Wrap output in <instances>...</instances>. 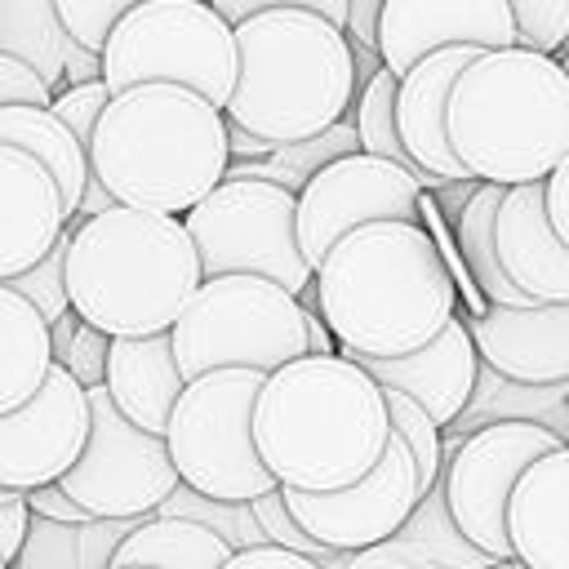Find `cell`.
Returning a JSON list of instances; mask_svg holds the SVG:
<instances>
[{
  "mask_svg": "<svg viewBox=\"0 0 569 569\" xmlns=\"http://www.w3.org/2000/svg\"><path fill=\"white\" fill-rule=\"evenodd\" d=\"M338 356H405L458 316V284L422 222L382 218L347 231L311 276Z\"/></svg>",
  "mask_w": 569,
  "mask_h": 569,
  "instance_id": "6da1fadb",
  "label": "cell"
},
{
  "mask_svg": "<svg viewBox=\"0 0 569 569\" xmlns=\"http://www.w3.org/2000/svg\"><path fill=\"white\" fill-rule=\"evenodd\" d=\"M382 387L347 356H298L271 369L253 400V445L284 489H342L387 449Z\"/></svg>",
  "mask_w": 569,
  "mask_h": 569,
  "instance_id": "7a4b0ae2",
  "label": "cell"
},
{
  "mask_svg": "<svg viewBox=\"0 0 569 569\" xmlns=\"http://www.w3.org/2000/svg\"><path fill=\"white\" fill-rule=\"evenodd\" d=\"M227 164L222 107L160 80L116 89L89 142V173L116 204L178 218L222 182Z\"/></svg>",
  "mask_w": 569,
  "mask_h": 569,
  "instance_id": "3957f363",
  "label": "cell"
},
{
  "mask_svg": "<svg viewBox=\"0 0 569 569\" xmlns=\"http://www.w3.org/2000/svg\"><path fill=\"white\" fill-rule=\"evenodd\" d=\"M445 129L476 182H542L569 151V71L525 44L480 49L449 89Z\"/></svg>",
  "mask_w": 569,
  "mask_h": 569,
  "instance_id": "277c9868",
  "label": "cell"
},
{
  "mask_svg": "<svg viewBox=\"0 0 569 569\" xmlns=\"http://www.w3.org/2000/svg\"><path fill=\"white\" fill-rule=\"evenodd\" d=\"M67 227V293L80 320L98 325L107 338L173 329L204 280L178 213L111 204Z\"/></svg>",
  "mask_w": 569,
  "mask_h": 569,
  "instance_id": "5b68a950",
  "label": "cell"
},
{
  "mask_svg": "<svg viewBox=\"0 0 569 569\" xmlns=\"http://www.w3.org/2000/svg\"><path fill=\"white\" fill-rule=\"evenodd\" d=\"M356 44L311 9L236 22V84L222 116L271 142H298L351 111Z\"/></svg>",
  "mask_w": 569,
  "mask_h": 569,
  "instance_id": "8992f818",
  "label": "cell"
},
{
  "mask_svg": "<svg viewBox=\"0 0 569 569\" xmlns=\"http://www.w3.org/2000/svg\"><path fill=\"white\" fill-rule=\"evenodd\" d=\"M169 338L182 378H200L209 369L271 373L307 356L302 298L249 271L204 276L187 298V307L178 311Z\"/></svg>",
  "mask_w": 569,
  "mask_h": 569,
  "instance_id": "52a82bcc",
  "label": "cell"
},
{
  "mask_svg": "<svg viewBox=\"0 0 569 569\" xmlns=\"http://www.w3.org/2000/svg\"><path fill=\"white\" fill-rule=\"evenodd\" d=\"M262 378V369H209L182 382L164 422V449L182 485L218 502H253L276 489V476L253 445V400Z\"/></svg>",
  "mask_w": 569,
  "mask_h": 569,
  "instance_id": "ba28073f",
  "label": "cell"
},
{
  "mask_svg": "<svg viewBox=\"0 0 569 569\" xmlns=\"http://www.w3.org/2000/svg\"><path fill=\"white\" fill-rule=\"evenodd\" d=\"M107 89L182 84L227 107L236 84V27L209 0H142L102 40Z\"/></svg>",
  "mask_w": 569,
  "mask_h": 569,
  "instance_id": "9c48e42d",
  "label": "cell"
},
{
  "mask_svg": "<svg viewBox=\"0 0 569 569\" xmlns=\"http://www.w3.org/2000/svg\"><path fill=\"white\" fill-rule=\"evenodd\" d=\"M182 227L196 244L200 276H267L289 293L311 284V262L298 244V191L267 178H222L200 196Z\"/></svg>",
  "mask_w": 569,
  "mask_h": 569,
  "instance_id": "30bf717a",
  "label": "cell"
},
{
  "mask_svg": "<svg viewBox=\"0 0 569 569\" xmlns=\"http://www.w3.org/2000/svg\"><path fill=\"white\" fill-rule=\"evenodd\" d=\"M84 396L89 436L80 445V458L62 471V489L89 516H151L178 489L164 436L129 422L107 387H89Z\"/></svg>",
  "mask_w": 569,
  "mask_h": 569,
  "instance_id": "8fae6325",
  "label": "cell"
},
{
  "mask_svg": "<svg viewBox=\"0 0 569 569\" xmlns=\"http://www.w3.org/2000/svg\"><path fill=\"white\" fill-rule=\"evenodd\" d=\"M565 445L551 427L533 418H498L476 427L471 436L453 440L449 462H440V489L458 520V529L489 551L493 560H511L507 538V498L520 480V471Z\"/></svg>",
  "mask_w": 569,
  "mask_h": 569,
  "instance_id": "7c38bea8",
  "label": "cell"
},
{
  "mask_svg": "<svg viewBox=\"0 0 569 569\" xmlns=\"http://www.w3.org/2000/svg\"><path fill=\"white\" fill-rule=\"evenodd\" d=\"M427 187L369 151H351L329 160L325 169H316L307 178V187L298 191V244L311 262V271L325 262V253L356 227L365 222H382V218H405L418 222V196Z\"/></svg>",
  "mask_w": 569,
  "mask_h": 569,
  "instance_id": "4fadbf2b",
  "label": "cell"
},
{
  "mask_svg": "<svg viewBox=\"0 0 569 569\" xmlns=\"http://www.w3.org/2000/svg\"><path fill=\"white\" fill-rule=\"evenodd\" d=\"M280 493L293 520L333 551H365L373 542H387L405 525L413 502L422 498L413 453L405 449L396 431L387 436L382 458L360 480L342 489H284L280 485Z\"/></svg>",
  "mask_w": 569,
  "mask_h": 569,
  "instance_id": "5bb4252c",
  "label": "cell"
},
{
  "mask_svg": "<svg viewBox=\"0 0 569 569\" xmlns=\"http://www.w3.org/2000/svg\"><path fill=\"white\" fill-rule=\"evenodd\" d=\"M89 436V396L84 387L53 360L40 391L18 409L0 413V489L27 493L36 485L62 480V471L80 458Z\"/></svg>",
  "mask_w": 569,
  "mask_h": 569,
  "instance_id": "9a60e30c",
  "label": "cell"
},
{
  "mask_svg": "<svg viewBox=\"0 0 569 569\" xmlns=\"http://www.w3.org/2000/svg\"><path fill=\"white\" fill-rule=\"evenodd\" d=\"M476 44L507 49L516 44V18L507 0H382L378 13V62L405 76L418 58Z\"/></svg>",
  "mask_w": 569,
  "mask_h": 569,
  "instance_id": "2e32d148",
  "label": "cell"
},
{
  "mask_svg": "<svg viewBox=\"0 0 569 569\" xmlns=\"http://www.w3.org/2000/svg\"><path fill=\"white\" fill-rule=\"evenodd\" d=\"M347 360H356L378 387L413 396L436 418V427L458 422V413L467 409L476 378H480L476 338H471L467 320H458V316H449V325L431 342H422L405 356H347Z\"/></svg>",
  "mask_w": 569,
  "mask_h": 569,
  "instance_id": "e0dca14e",
  "label": "cell"
},
{
  "mask_svg": "<svg viewBox=\"0 0 569 569\" xmlns=\"http://www.w3.org/2000/svg\"><path fill=\"white\" fill-rule=\"evenodd\" d=\"M476 44H449L436 49L427 58H418L400 84H396V124H400V142L413 156V164L440 182H471L467 164L453 156L449 147V129H445V107H449V89L462 76V67L476 58Z\"/></svg>",
  "mask_w": 569,
  "mask_h": 569,
  "instance_id": "ac0fdd59",
  "label": "cell"
},
{
  "mask_svg": "<svg viewBox=\"0 0 569 569\" xmlns=\"http://www.w3.org/2000/svg\"><path fill=\"white\" fill-rule=\"evenodd\" d=\"M493 244L516 289H525L538 302H569V244L556 236L547 218L542 182L502 187Z\"/></svg>",
  "mask_w": 569,
  "mask_h": 569,
  "instance_id": "d6986e66",
  "label": "cell"
},
{
  "mask_svg": "<svg viewBox=\"0 0 569 569\" xmlns=\"http://www.w3.org/2000/svg\"><path fill=\"white\" fill-rule=\"evenodd\" d=\"M67 231L53 173L18 147L0 142V280L36 267Z\"/></svg>",
  "mask_w": 569,
  "mask_h": 569,
  "instance_id": "ffe728a7",
  "label": "cell"
},
{
  "mask_svg": "<svg viewBox=\"0 0 569 569\" xmlns=\"http://www.w3.org/2000/svg\"><path fill=\"white\" fill-rule=\"evenodd\" d=\"M507 538L525 569H569V445L520 471L507 498Z\"/></svg>",
  "mask_w": 569,
  "mask_h": 569,
  "instance_id": "44dd1931",
  "label": "cell"
},
{
  "mask_svg": "<svg viewBox=\"0 0 569 569\" xmlns=\"http://www.w3.org/2000/svg\"><path fill=\"white\" fill-rule=\"evenodd\" d=\"M182 369L173 356V338L169 329L160 333H138V338H111L107 351V396L116 400V409L138 422L142 431L164 436L169 409L182 391Z\"/></svg>",
  "mask_w": 569,
  "mask_h": 569,
  "instance_id": "7402d4cb",
  "label": "cell"
},
{
  "mask_svg": "<svg viewBox=\"0 0 569 569\" xmlns=\"http://www.w3.org/2000/svg\"><path fill=\"white\" fill-rule=\"evenodd\" d=\"M0 142L27 151L31 160H40L58 191H62V209L67 222L76 218L80 200H84V182H89V156L76 142V133L53 116V107H36V102H9L0 107Z\"/></svg>",
  "mask_w": 569,
  "mask_h": 569,
  "instance_id": "603a6c76",
  "label": "cell"
},
{
  "mask_svg": "<svg viewBox=\"0 0 569 569\" xmlns=\"http://www.w3.org/2000/svg\"><path fill=\"white\" fill-rule=\"evenodd\" d=\"M236 547L200 525V520H187V516H142L129 538L116 547L111 565H151V569H218Z\"/></svg>",
  "mask_w": 569,
  "mask_h": 569,
  "instance_id": "cb8c5ba5",
  "label": "cell"
},
{
  "mask_svg": "<svg viewBox=\"0 0 569 569\" xmlns=\"http://www.w3.org/2000/svg\"><path fill=\"white\" fill-rule=\"evenodd\" d=\"M49 365H53V347L44 316L0 280V413L36 396Z\"/></svg>",
  "mask_w": 569,
  "mask_h": 569,
  "instance_id": "d4e9b609",
  "label": "cell"
},
{
  "mask_svg": "<svg viewBox=\"0 0 569 569\" xmlns=\"http://www.w3.org/2000/svg\"><path fill=\"white\" fill-rule=\"evenodd\" d=\"M498 200H502V187L498 182H471V196L462 200V213L453 222V244L462 253L467 276L485 293V302H498V307H538V298H529L525 289H516L511 276L498 262V244H493Z\"/></svg>",
  "mask_w": 569,
  "mask_h": 569,
  "instance_id": "484cf974",
  "label": "cell"
},
{
  "mask_svg": "<svg viewBox=\"0 0 569 569\" xmlns=\"http://www.w3.org/2000/svg\"><path fill=\"white\" fill-rule=\"evenodd\" d=\"M391 547H400L405 556H418V560H436L445 569H493L502 560H493L489 551H480L453 520L449 502H445V489L440 480L413 502V511L405 516V525L387 538Z\"/></svg>",
  "mask_w": 569,
  "mask_h": 569,
  "instance_id": "4316f807",
  "label": "cell"
},
{
  "mask_svg": "<svg viewBox=\"0 0 569 569\" xmlns=\"http://www.w3.org/2000/svg\"><path fill=\"white\" fill-rule=\"evenodd\" d=\"M71 44L53 0H0V53L27 62L53 93L62 89V58Z\"/></svg>",
  "mask_w": 569,
  "mask_h": 569,
  "instance_id": "83f0119b",
  "label": "cell"
},
{
  "mask_svg": "<svg viewBox=\"0 0 569 569\" xmlns=\"http://www.w3.org/2000/svg\"><path fill=\"white\" fill-rule=\"evenodd\" d=\"M396 84H400V76L387 71L382 62L369 71V80H365V89H360V98H356V138H360V151L382 156V160L409 169L427 191H431V187H449V182L422 173V169L413 164V156L405 151L400 124H396Z\"/></svg>",
  "mask_w": 569,
  "mask_h": 569,
  "instance_id": "f1b7e54d",
  "label": "cell"
},
{
  "mask_svg": "<svg viewBox=\"0 0 569 569\" xmlns=\"http://www.w3.org/2000/svg\"><path fill=\"white\" fill-rule=\"evenodd\" d=\"M49 347H53V360H58L84 391L107 382V351H111V338H107L98 325H89V320H80L76 311H67V316H58V320L49 325Z\"/></svg>",
  "mask_w": 569,
  "mask_h": 569,
  "instance_id": "f546056e",
  "label": "cell"
},
{
  "mask_svg": "<svg viewBox=\"0 0 569 569\" xmlns=\"http://www.w3.org/2000/svg\"><path fill=\"white\" fill-rule=\"evenodd\" d=\"M387 396V418H391V431L405 440V449L413 453V467H418V489L427 493L436 480H440V462H445V440H440V427L436 418L405 391H391L382 387Z\"/></svg>",
  "mask_w": 569,
  "mask_h": 569,
  "instance_id": "4dcf8cb0",
  "label": "cell"
},
{
  "mask_svg": "<svg viewBox=\"0 0 569 569\" xmlns=\"http://www.w3.org/2000/svg\"><path fill=\"white\" fill-rule=\"evenodd\" d=\"M249 507H253V520L262 525L267 542L289 547V551H298V556L316 560L320 569H342V565H347V556H351V551H333V547L316 542V538L293 520V511H289V502H284V493H280V485H276V489H267V493H258Z\"/></svg>",
  "mask_w": 569,
  "mask_h": 569,
  "instance_id": "1f68e13d",
  "label": "cell"
},
{
  "mask_svg": "<svg viewBox=\"0 0 569 569\" xmlns=\"http://www.w3.org/2000/svg\"><path fill=\"white\" fill-rule=\"evenodd\" d=\"M67 240H71V227L58 236V244H53L36 267H27V271H18L13 280H4L9 289H18V293L44 316V325H53L58 316L71 311V293H67Z\"/></svg>",
  "mask_w": 569,
  "mask_h": 569,
  "instance_id": "d6a6232c",
  "label": "cell"
},
{
  "mask_svg": "<svg viewBox=\"0 0 569 569\" xmlns=\"http://www.w3.org/2000/svg\"><path fill=\"white\" fill-rule=\"evenodd\" d=\"M9 569H80L76 525H58L49 516H31L27 538H22L18 556L9 560Z\"/></svg>",
  "mask_w": 569,
  "mask_h": 569,
  "instance_id": "836d02e7",
  "label": "cell"
},
{
  "mask_svg": "<svg viewBox=\"0 0 569 569\" xmlns=\"http://www.w3.org/2000/svg\"><path fill=\"white\" fill-rule=\"evenodd\" d=\"M516 18V44L556 53L569 40V0H507Z\"/></svg>",
  "mask_w": 569,
  "mask_h": 569,
  "instance_id": "e575fe53",
  "label": "cell"
},
{
  "mask_svg": "<svg viewBox=\"0 0 569 569\" xmlns=\"http://www.w3.org/2000/svg\"><path fill=\"white\" fill-rule=\"evenodd\" d=\"M58 18L67 27L71 40H80L84 49H102V40L111 36V27L142 0H53Z\"/></svg>",
  "mask_w": 569,
  "mask_h": 569,
  "instance_id": "d590c367",
  "label": "cell"
},
{
  "mask_svg": "<svg viewBox=\"0 0 569 569\" xmlns=\"http://www.w3.org/2000/svg\"><path fill=\"white\" fill-rule=\"evenodd\" d=\"M107 98H111L107 80H84V84H67V89H58V93H53V102H49V107H53V116L76 133V142L84 147V156H89L93 124H98V116H102Z\"/></svg>",
  "mask_w": 569,
  "mask_h": 569,
  "instance_id": "8d00e7d4",
  "label": "cell"
},
{
  "mask_svg": "<svg viewBox=\"0 0 569 569\" xmlns=\"http://www.w3.org/2000/svg\"><path fill=\"white\" fill-rule=\"evenodd\" d=\"M142 516H93L84 525H76V551H80V569H111L116 547L129 538V529Z\"/></svg>",
  "mask_w": 569,
  "mask_h": 569,
  "instance_id": "74e56055",
  "label": "cell"
},
{
  "mask_svg": "<svg viewBox=\"0 0 569 569\" xmlns=\"http://www.w3.org/2000/svg\"><path fill=\"white\" fill-rule=\"evenodd\" d=\"M209 4L231 27L244 22V18H253V13H267V9H311V13H320V18H329L333 27L347 31V0H209Z\"/></svg>",
  "mask_w": 569,
  "mask_h": 569,
  "instance_id": "f35d334b",
  "label": "cell"
},
{
  "mask_svg": "<svg viewBox=\"0 0 569 569\" xmlns=\"http://www.w3.org/2000/svg\"><path fill=\"white\" fill-rule=\"evenodd\" d=\"M9 102H36V107H49V102H53V89H49L27 62L0 53V107H9Z\"/></svg>",
  "mask_w": 569,
  "mask_h": 569,
  "instance_id": "ab89813d",
  "label": "cell"
},
{
  "mask_svg": "<svg viewBox=\"0 0 569 569\" xmlns=\"http://www.w3.org/2000/svg\"><path fill=\"white\" fill-rule=\"evenodd\" d=\"M22 498H27V511H31V516H49V520H58V525H84V520H93V516L62 489V480L36 485V489H27Z\"/></svg>",
  "mask_w": 569,
  "mask_h": 569,
  "instance_id": "60d3db41",
  "label": "cell"
},
{
  "mask_svg": "<svg viewBox=\"0 0 569 569\" xmlns=\"http://www.w3.org/2000/svg\"><path fill=\"white\" fill-rule=\"evenodd\" d=\"M218 569H320V565L298 556V551H289V547L258 542V547H236Z\"/></svg>",
  "mask_w": 569,
  "mask_h": 569,
  "instance_id": "b9f144b4",
  "label": "cell"
},
{
  "mask_svg": "<svg viewBox=\"0 0 569 569\" xmlns=\"http://www.w3.org/2000/svg\"><path fill=\"white\" fill-rule=\"evenodd\" d=\"M542 200H547V218L556 227V236L569 244V151L556 160V169L542 178Z\"/></svg>",
  "mask_w": 569,
  "mask_h": 569,
  "instance_id": "7bdbcfd3",
  "label": "cell"
},
{
  "mask_svg": "<svg viewBox=\"0 0 569 569\" xmlns=\"http://www.w3.org/2000/svg\"><path fill=\"white\" fill-rule=\"evenodd\" d=\"M378 13H382V0H347V40L356 49L378 53Z\"/></svg>",
  "mask_w": 569,
  "mask_h": 569,
  "instance_id": "ee69618b",
  "label": "cell"
},
{
  "mask_svg": "<svg viewBox=\"0 0 569 569\" xmlns=\"http://www.w3.org/2000/svg\"><path fill=\"white\" fill-rule=\"evenodd\" d=\"M27 525H31V511H27V498H13V502H0V556L13 560L22 538H27Z\"/></svg>",
  "mask_w": 569,
  "mask_h": 569,
  "instance_id": "f6af8a7d",
  "label": "cell"
},
{
  "mask_svg": "<svg viewBox=\"0 0 569 569\" xmlns=\"http://www.w3.org/2000/svg\"><path fill=\"white\" fill-rule=\"evenodd\" d=\"M342 569H422V565L413 556H405L400 547H391V542H373L365 551H351Z\"/></svg>",
  "mask_w": 569,
  "mask_h": 569,
  "instance_id": "bcb514c9",
  "label": "cell"
},
{
  "mask_svg": "<svg viewBox=\"0 0 569 569\" xmlns=\"http://www.w3.org/2000/svg\"><path fill=\"white\" fill-rule=\"evenodd\" d=\"M84 80H102V53L98 49H84L76 40L67 49V58H62V89L67 84H84Z\"/></svg>",
  "mask_w": 569,
  "mask_h": 569,
  "instance_id": "7dc6e473",
  "label": "cell"
},
{
  "mask_svg": "<svg viewBox=\"0 0 569 569\" xmlns=\"http://www.w3.org/2000/svg\"><path fill=\"white\" fill-rule=\"evenodd\" d=\"M280 142H271V138H262V133H249V129H240V124H231L227 120V151H231V160H262V156H271Z\"/></svg>",
  "mask_w": 569,
  "mask_h": 569,
  "instance_id": "c3c4849f",
  "label": "cell"
},
{
  "mask_svg": "<svg viewBox=\"0 0 569 569\" xmlns=\"http://www.w3.org/2000/svg\"><path fill=\"white\" fill-rule=\"evenodd\" d=\"M302 320H307V351H316V356L338 351V342H333L329 325H325V320H320V311H316V298H307V302H302Z\"/></svg>",
  "mask_w": 569,
  "mask_h": 569,
  "instance_id": "681fc988",
  "label": "cell"
},
{
  "mask_svg": "<svg viewBox=\"0 0 569 569\" xmlns=\"http://www.w3.org/2000/svg\"><path fill=\"white\" fill-rule=\"evenodd\" d=\"M13 498H22V493H13V489H0V502H13Z\"/></svg>",
  "mask_w": 569,
  "mask_h": 569,
  "instance_id": "f907efd6",
  "label": "cell"
},
{
  "mask_svg": "<svg viewBox=\"0 0 569 569\" xmlns=\"http://www.w3.org/2000/svg\"><path fill=\"white\" fill-rule=\"evenodd\" d=\"M498 569H525V565H520V560H502Z\"/></svg>",
  "mask_w": 569,
  "mask_h": 569,
  "instance_id": "816d5d0a",
  "label": "cell"
},
{
  "mask_svg": "<svg viewBox=\"0 0 569 569\" xmlns=\"http://www.w3.org/2000/svg\"><path fill=\"white\" fill-rule=\"evenodd\" d=\"M111 569H151V565H111Z\"/></svg>",
  "mask_w": 569,
  "mask_h": 569,
  "instance_id": "f5cc1de1",
  "label": "cell"
},
{
  "mask_svg": "<svg viewBox=\"0 0 569 569\" xmlns=\"http://www.w3.org/2000/svg\"><path fill=\"white\" fill-rule=\"evenodd\" d=\"M0 569H9V560H4V556H0Z\"/></svg>",
  "mask_w": 569,
  "mask_h": 569,
  "instance_id": "db71d44e",
  "label": "cell"
}]
</instances>
